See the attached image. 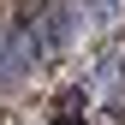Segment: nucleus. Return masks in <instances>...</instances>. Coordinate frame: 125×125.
Segmentation results:
<instances>
[{
	"instance_id": "f257e3e1",
	"label": "nucleus",
	"mask_w": 125,
	"mask_h": 125,
	"mask_svg": "<svg viewBox=\"0 0 125 125\" xmlns=\"http://www.w3.org/2000/svg\"><path fill=\"white\" fill-rule=\"evenodd\" d=\"M83 119V89H60V107H54V125H77Z\"/></svg>"
},
{
	"instance_id": "f03ea898",
	"label": "nucleus",
	"mask_w": 125,
	"mask_h": 125,
	"mask_svg": "<svg viewBox=\"0 0 125 125\" xmlns=\"http://www.w3.org/2000/svg\"><path fill=\"white\" fill-rule=\"evenodd\" d=\"M95 125H125V113H101V119H95Z\"/></svg>"
}]
</instances>
